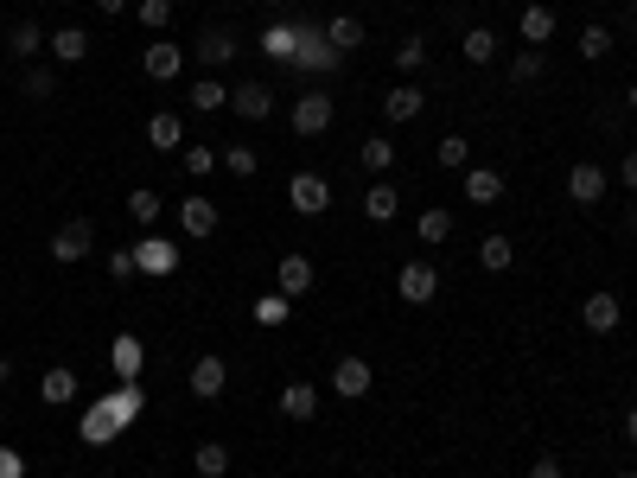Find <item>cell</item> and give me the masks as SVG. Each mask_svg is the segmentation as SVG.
<instances>
[{
    "instance_id": "6da1fadb",
    "label": "cell",
    "mask_w": 637,
    "mask_h": 478,
    "mask_svg": "<svg viewBox=\"0 0 637 478\" xmlns=\"http://www.w3.org/2000/svg\"><path fill=\"white\" fill-rule=\"evenodd\" d=\"M332 96H325V90H300V102H294V134H300V141H313V134H325V128H332Z\"/></svg>"
},
{
    "instance_id": "7a4b0ae2",
    "label": "cell",
    "mask_w": 637,
    "mask_h": 478,
    "mask_svg": "<svg viewBox=\"0 0 637 478\" xmlns=\"http://www.w3.org/2000/svg\"><path fill=\"white\" fill-rule=\"evenodd\" d=\"M90 249H96V224H90V217H71V224H58V236H51V262H83Z\"/></svg>"
},
{
    "instance_id": "3957f363",
    "label": "cell",
    "mask_w": 637,
    "mask_h": 478,
    "mask_svg": "<svg viewBox=\"0 0 637 478\" xmlns=\"http://www.w3.org/2000/svg\"><path fill=\"white\" fill-rule=\"evenodd\" d=\"M287 204H294L300 217H319V211H332V185L319 173H294L287 179Z\"/></svg>"
},
{
    "instance_id": "277c9868",
    "label": "cell",
    "mask_w": 637,
    "mask_h": 478,
    "mask_svg": "<svg viewBox=\"0 0 637 478\" xmlns=\"http://www.w3.org/2000/svg\"><path fill=\"white\" fill-rule=\"evenodd\" d=\"M580 326L599 332V338L618 332V326H625V300H618V294H587V306H580Z\"/></svg>"
},
{
    "instance_id": "5b68a950",
    "label": "cell",
    "mask_w": 637,
    "mask_h": 478,
    "mask_svg": "<svg viewBox=\"0 0 637 478\" xmlns=\"http://www.w3.org/2000/svg\"><path fill=\"white\" fill-rule=\"evenodd\" d=\"M313 281H319V268L306 262V255H281V268H274V294L300 300V294H313Z\"/></svg>"
},
{
    "instance_id": "8992f818",
    "label": "cell",
    "mask_w": 637,
    "mask_h": 478,
    "mask_svg": "<svg viewBox=\"0 0 637 478\" xmlns=\"http://www.w3.org/2000/svg\"><path fill=\"white\" fill-rule=\"evenodd\" d=\"M395 294H402L408 306H427V300L440 294V275H434V268H427V262H408L402 275H395Z\"/></svg>"
},
{
    "instance_id": "52a82bcc",
    "label": "cell",
    "mask_w": 637,
    "mask_h": 478,
    "mask_svg": "<svg viewBox=\"0 0 637 478\" xmlns=\"http://www.w3.org/2000/svg\"><path fill=\"white\" fill-rule=\"evenodd\" d=\"M236 51H243V45H236V32H230V26H204V32H198V45H192V58L217 71V64H230Z\"/></svg>"
},
{
    "instance_id": "ba28073f",
    "label": "cell",
    "mask_w": 637,
    "mask_h": 478,
    "mask_svg": "<svg viewBox=\"0 0 637 478\" xmlns=\"http://www.w3.org/2000/svg\"><path fill=\"white\" fill-rule=\"evenodd\" d=\"M141 71H147L153 83H172V77H179V71H185V51H179V45H172V39H153V45L141 51Z\"/></svg>"
},
{
    "instance_id": "9c48e42d",
    "label": "cell",
    "mask_w": 637,
    "mask_h": 478,
    "mask_svg": "<svg viewBox=\"0 0 637 478\" xmlns=\"http://www.w3.org/2000/svg\"><path fill=\"white\" fill-rule=\"evenodd\" d=\"M223 383H230V364H223L217 351H204L198 364H192V396H198V402H217Z\"/></svg>"
},
{
    "instance_id": "30bf717a",
    "label": "cell",
    "mask_w": 637,
    "mask_h": 478,
    "mask_svg": "<svg viewBox=\"0 0 637 478\" xmlns=\"http://www.w3.org/2000/svg\"><path fill=\"white\" fill-rule=\"evenodd\" d=\"M134 262H141V275H172V268H179V243L141 236V243H134Z\"/></svg>"
},
{
    "instance_id": "8fae6325",
    "label": "cell",
    "mask_w": 637,
    "mask_h": 478,
    "mask_svg": "<svg viewBox=\"0 0 637 478\" xmlns=\"http://www.w3.org/2000/svg\"><path fill=\"white\" fill-rule=\"evenodd\" d=\"M332 396H370V357H338V370H332Z\"/></svg>"
},
{
    "instance_id": "7c38bea8",
    "label": "cell",
    "mask_w": 637,
    "mask_h": 478,
    "mask_svg": "<svg viewBox=\"0 0 637 478\" xmlns=\"http://www.w3.org/2000/svg\"><path fill=\"white\" fill-rule=\"evenodd\" d=\"M230 109L243 115V122H268V115H274V90H268V83H243V90H230Z\"/></svg>"
},
{
    "instance_id": "4fadbf2b",
    "label": "cell",
    "mask_w": 637,
    "mask_h": 478,
    "mask_svg": "<svg viewBox=\"0 0 637 478\" xmlns=\"http://www.w3.org/2000/svg\"><path fill=\"white\" fill-rule=\"evenodd\" d=\"M516 32H523V45H548V39H555V7H542V0H529V7H523V20H516Z\"/></svg>"
},
{
    "instance_id": "5bb4252c",
    "label": "cell",
    "mask_w": 637,
    "mask_h": 478,
    "mask_svg": "<svg viewBox=\"0 0 637 478\" xmlns=\"http://www.w3.org/2000/svg\"><path fill=\"white\" fill-rule=\"evenodd\" d=\"M421 109H427V90H421V83H402V90L383 96V115H389V122H421Z\"/></svg>"
},
{
    "instance_id": "9a60e30c",
    "label": "cell",
    "mask_w": 637,
    "mask_h": 478,
    "mask_svg": "<svg viewBox=\"0 0 637 478\" xmlns=\"http://www.w3.org/2000/svg\"><path fill=\"white\" fill-rule=\"evenodd\" d=\"M567 198H574V204H599V198H606V173H599L593 160H580L574 173H567Z\"/></svg>"
},
{
    "instance_id": "2e32d148",
    "label": "cell",
    "mask_w": 637,
    "mask_h": 478,
    "mask_svg": "<svg viewBox=\"0 0 637 478\" xmlns=\"http://www.w3.org/2000/svg\"><path fill=\"white\" fill-rule=\"evenodd\" d=\"M45 45H51V58H58V64H83V58H90V32H83V26H58Z\"/></svg>"
},
{
    "instance_id": "e0dca14e",
    "label": "cell",
    "mask_w": 637,
    "mask_h": 478,
    "mask_svg": "<svg viewBox=\"0 0 637 478\" xmlns=\"http://www.w3.org/2000/svg\"><path fill=\"white\" fill-rule=\"evenodd\" d=\"M395 211H402V192H395L389 179H376L364 192V217H370V224H395Z\"/></svg>"
},
{
    "instance_id": "ac0fdd59",
    "label": "cell",
    "mask_w": 637,
    "mask_h": 478,
    "mask_svg": "<svg viewBox=\"0 0 637 478\" xmlns=\"http://www.w3.org/2000/svg\"><path fill=\"white\" fill-rule=\"evenodd\" d=\"M281 415H287V421H313V415H319V389H313V383H287V389H281Z\"/></svg>"
},
{
    "instance_id": "d6986e66",
    "label": "cell",
    "mask_w": 637,
    "mask_h": 478,
    "mask_svg": "<svg viewBox=\"0 0 637 478\" xmlns=\"http://www.w3.org/2000/svg\"><path fill=\"white\" fill-rule=\"evenodd\" d=\"M147 141L160 147V153H179V147H185V122H179L172 109H160V115L147 122Z\"/></svg>"
},
{
    "instance_id": "ffe728a7",
    "label": "cell",
    "mask_w": 637,
    "mask_h": 478,
    "mask_svg": "<svg viewBox=\"0 0 637 478\" xmlns=\"http://www.w3.org/2000/svg\"><path fill=\"white\" fill-rule=\"evenodd\" d=\"M179 224H185V236H211L217 230V204L211 198H185L179 204Z\"/></svg>"
},
{
    "instance_id": "44dd1931",
    "label": "cell",
    "mask_w": 637,
    "mask_h": 478,
    "mask_svg": "<svg viewBox=\"0 0 637 478\" xmlns=\"http://www.w3.org/2000/svg\"><path fill=\"white\" fill-rule=\"evenodd\" d=\"M294 64H319V71H338V51L325 45V32H300V45H294Z\"/></svg>"
},
{
    "instance_id": "7402d4cb",
    "label": "cell",
    "mask_w": 637,
    "mask_h": 478,
    "mask_svg": "<svg viewBox=\"0 0 637 478\" xmlns=\"http://www.w3.org/2000/svg\"><path fill=\"white\" fill-rule=\"evenodd\" d=\"M185 102H192L198 115H217V109H230V90H223L217 77H198L192 90H185Z\"/></svg>"
},
{
    "instance_id": "603a6c76",
    "label": "cell",
    "mask_w": 637,
    "mask_h": 478,
    "mask_svg": "<svg viewBox=\"0 0 637 478\" xmlns=\"http://www.w3.org/2000/svg\"><path fill=\"white\" fill-rule=\"evenodd\" d=\"M325 45H332L338 58H344V51H357V45H364V20H351V13H338V20L325 26Z\"/></svg>"
},
{
    "instance_id": "cb8c5ba5",
    "label": "cell",
    "mask_w": 637,
    "mask_h": 478,
    "mask_svg": "<svg viewBox=\"0 0 637 478\" xmlns=\"http://www.w3.org/2000/svg\"><path fill=\"white\" fill-rule=\"evenodd\" d=\"M466 198L472 204H497V198H504V179H497L491 166H472V173H466Z\"/></svg>"
},
{
    "instance_id": "d4e9b609",
    "label": "cell",
    "mask_w": 637,
    "mask_h": 478,
    "mask_svg": "<svg viewBox=\"0 0 637 478\" xmlns=\"http://www.w3.org/2000/svg\"><path fill=\"white\" fill-rule=\"evenodd\" d=\"M39 396H45L51 408H71V402H77V377H71V370H45Z\"/></svg>"
},
{
    "instance_id": "484cf974",
    "label": "cell",
    "mask_w": 637,
    "mask_h": 478,
    "mask_svg": "<svg viewBox=\"0 0 637 478\" xmlns=\"http://www.w3.org/2000/svg\"><path fill=\"white\" fill-rule=\"evenodd\" d=\"M459 51H466V64H491L497 58V32L491 26H472L466 39H459Z\"/></svg>"
},
{
    "instance_id": "4316f807",
    "label": "cell",
    "mask_w": 637,
    "mask_h": 478,
    "mask_svg": "<svg viewBox=\"0 0 637 478\" xmlns=\"http://www.w3.org/2000/svg\"><path fill=\"white\" fill-rule=\"evenodd\" d=\"M39 45H45L39 26H32V20H13V32H7V51H13V58H39Z\"/></svg>"
},
{
    "instance_id": "83f0119b",
    "label": "cell",
    "mask_w": 637,
    "mask_h": 478,
    "mask_svg": "<svg viewBox=\"0 0 637 478\" xmlns=\"http://www.w3.org/2000/svg\"><path fill=\"white\" fill-rule=\"evenodd\" d=\"M478 262H485L491 275H504V268L516 262V243H510V236H485V243H478Z\"/></svg>"
},
{
    "instance_id": "f1b7e54d",
    "label": "cell",
    "mask_w": 637,
    "mask_h": 478,
    "mask_svg": "<svg viewBox=\"0 0 637 478\" xmlns=\"http://www.w3.org/2000/svg\"><path fill=\"white\" fill-rule=\"evenodd\" d=\"M192 466H198V478H223V472H230V447H217V440H204V447L192 453Z\"/></svg>"
},
{
    "instance_id": "f546056e",
    "label": "cell",
    "mask_w": 637,
    "mask_h": 478,
    "mask_svg": "<svg viewBox=\"0 0 637 478\" xmlns=\"http://www.w3.org/2000/svg\"><path fill=\"white\" fill-rule=\"evenodd\" d=\"M542 71H548V58L536 45H523L516 51V64H510V77H516V90H523V83H542Z\"/></svg>"
},
{
    "instance_id": "4dcf8cb0",
    "label": "cell",
    "mask_w": 637,
    "mask_h": 478,
    "mask_svg": "<svg viewBox=\"0 0 637 478\" xmlns=\"http://www.w3.org/2000/svg\"><path fill=\"white\" fill-rule=\"evenodd\" d=\"M287 313H294L287 294H262V300H255V326H287Z\"/></svg>"
},
{
    "instance_id": "1f68e13d",
    "label": "cell",
    "mask_w": 637,
    "mask_h": 478,
    "mask_svg": "<svg viewBox=\"0 0 637 478\" xmlns=\"http://www.w3.org/2000/svg\"><path fill=\"white\" fill-rule=\"evenodd\" d=\"M128 217H134V224H153V217H160V192H153V185H134V192H128Z\"/></svg>"
},
{
    "instance_id": "d6a6232c",
    "label": "cell",
    "mask_w": 637,
    "mask_h": 478,
    "mask_svg": "<svg viewBox=\"0 0 637 478\" xmlns=\"http://www.w3.org/2000/svg\"><path fill=\"white\" fill-rule=\"evenodd\" d=\"M20 90H26L32 102H45V96H58V71H51V64H32V71H26V83H20Z\"/></svg>"
},
{
    "instance_id": "836d02e7",
    "label": "cell",
    "mask_w": 637,
    "mask_h": 478,
    "mask_svg": "<svg viewBox=\"0 0 637 478\" xmlns=\"http://www.w3.org/2000/svg\"><path fill=\"white\" fill-rule=\"evenodd\" d=\"M115 370H122V377H141V338L134 332L115 338Z\"/></svg>"
},
{
    "instance_id": "e575fe53",
    "label": "cell",
    "mask_w": 637,
    "mask_h": 478,
    "mask_svg": "<svg viewBox=\"0 0 637 478\" xmlns=\"http://www.w3.org/2000/svg\"><path fill=\"white\" fill-rule=\"evenodd\" d=\"M446 236H453V211H421V243H446Z\"/></svg>"
},
{
    "instance_id": "d590c367",
    "label": "cell",
    "mask_w": 637,
    "mask_h": 478,
    "mask_svg": "<svg viewBox=\"0 0 637 478\" xmlns=\"http://www.w3.org/2000/svg\"><path fill=\"white\" fill-rule=\"evenodd\" d=\"M395 166V141H364V173H389Z\"/></svg>"
},
{
    "instance_id": "8d00e7d4",
    "label": "cell",
    "mask_w": 637,
    "mask_h": 478,
    "mask_svg": "<svg viewBox=\"0 0 637 478\" xmlns=\"http://www.w3.org/2000/svg\"><path fill=\"white\" fill-rule=\"evenodd\" d=\"M606 51H612V32H606V26H587V32H580V58H606Z\"/></svg>"
},
{
    "instance_id": "74e56055",
    "label": "cell",
    "mask_w": 637,
    "mask_h": 478,
    "mask_svg": "<svg viewBox=\"0 0 637 478\" xmlns=\"http://www.w3.org/2000/svg\"><path fill=\"white\" fill-rule=\"evenodd\" d=\"M223 166H230L236 179H255V166H262V160H255V147H230V153H223Z\"/></svg>"
},
{
    "instance_id": "f35d334b",
    "label": "cell",
    "mask_w": 637,
    "mask_h": 478,
    "mask_svg": "<svg viewBox=\"0 0 637 478\" xmlns=\"http://www.w3.org/2000/svg\"><path fill=\"white\" fill-rule=\"evenodd\" d=\"M395 64H402V71H421V64H427V39H402V45H395Z\"/></svg>"
},
{
    "instance_id": "ab89813d",
    "label": "cell",
    "mask_w": 637,
    "mask_h": 478,
    "mask_svg": "<svg viewBox=\"0 0 637 478\" xmlns=\"http://www.w3.org/2000/svg\"><path fill=\"white\" fill-rule=\"evenodd\" d=\"M134 13H141V26H153V32H160V26L172 20V0H141Z\"/></svg>"
},
{
    "instance_id": "60d3db41",
    "label": "cell",
    "mask_w": 637,
    "mask_h": 478,
    "mask_svg": "<svg viewBox=\"0 0 637 478\" xmlns=\"http://www.w3.org/2000/svg\"><path fill=\"white\" fill-rule=\"evenodd\" d=\"M294 45H300L294 26H274V32H268V51H274V58H294Z\"/></svg>"
},
{
    "instance_id": "b9f144b4",
    "label": "cell",
    "mask_w": 637,
    "mask_h": 478,
    "mask_svg": "<svg viewBox=\"0 0 637 478\" xmlns=\"http://www.w3.org/2000/svg\"><path fill=\"white\" fill-rule=\"evenodd\" d=\"M466 134H446V141H440V166H466Z\"/></svg>"
},
{
    "instance_id": "7bdbcfd3",
    "label": "cell",
    "mask_w": 637,
    "mask_h": 478,
    "mask_svg": "<svg viewBox=\"0 0 637 478\" xmlns=\"http://www.w3.org/2000/svg\"><path fill=\"white\" fill-rule=\"evenodd\" d=\"M109 275H115V281L141 275V262H134V249H115V255H109Z\"/></svg>"
},
{
    "instance_id": "ee69618b",
    "label": "cell",
    "mask_w": 637,
    "mask_h": 478,
    "mask_svg": "<svg viewBox=\"0 0 637 478\" xmlns=\"http://www.w3.org/2000/svg\"><path fill=\"white\" fill-rule=\"evenodd\" d=\"M211 166H217L211 147H185V173H211Z\"/></svg>"
},
{
    "instance_id": "f6af8a7d",
    "label": "cell",
    "mask_w": 637,
    "mask_h": 478,
    "mask_svg": "<svg viewBox=\"0 0 637 478\" xmlns=\"http://www.w3.org/2000/svg\"><path fill=\"white\" fill-rule=\"evenodd\" d=\"M529 478H567V466H561V459H555V453H542V459H536V466H529Z\"/></svg>"
},
{
    "instance_id": "bcb514c9",
    "label": "cell",
    "mask_w": 637,
    "mask_h": 478,
    "mask_svg": "<svg viewBox=\"0 0 637 478\" xmlns=\"http://www.w3.org/2000/svg\"><path fill=\"white\" fill-rule=\"evenodd\" d=\"M0 478H26V459L13 447H0Z\"/></svg>"
},
{
    "instance_id": "7dc6e473",
    "label": "cell",
    "mask_w": 637,
    "mask_h": 478,
    "mask_svg": "<svg viewBox=\"0 0 637 478\" xmlns=\"http://www.w3.org/2000/svg\"><path fill=\"white\" fill-rule=\"evenodd\" d=\"M618 179H625V192H637V147L625 153V166H618Z\"/></svg>"
},
{
    "instance_id": "c3c4849f",
    "label": "cell",
    "mask_w": 637,
    "mask_h": 478,
    "mask_svg": "<svg viewBox=\"0 0 637 478\" xmlns=\"http://www.w3.org/2000/svg\"><path fill=\"white\" fill-rule=\"evenodd\" d=\"M625 440L637 447V408H625Z\"/></svg>"
},
{
    "instance_id": "681fc988",
    "label": "cell",
    "mask_w": 637,
    "mask_h": 478,
    "mask_svg": "<svg viewBox=\"0 0 637 478\" xmlns=\"http://www.w3.org/2000/svg\"><path fill=\"white\" fill-rule=\"evenodd\" d=\"M96 7H102V13H109V20H115V13H128V0H96Z\"/></svg>"
},
{
    "instance_id": "f907efd6",
    "label": "cell",
    "mask_w": 637,
    "mask_h": 478,
    "mask_svg": "<svg viewBox=\"0 0 637 478\" xmlns=\"http://www.w3.org/2000/svg\"><path fill=\"white\" fill-rule=\"evenodd\" d=\"M7 377H13V357H7V351H0V383H7Z\"/></svg>"
},
{
    "instance_id": "816d5d0a",
    "label": "cell",
    "mask_w": 637,
    "mask_h": 478,
    "mask_svg": "<svg viewBox=\"0 0 637 478\" xmlns=\"http://www.w3.org/2000/svg\"><path fill=\"white\" fill-rule=\"evenodd\" d=\"M625 230H631V236H637V204H631V211H625Z\"/></svg>"
},
{
    "instance_id": "f5cc1de1",
    "label": "cell",
    "mask_w": 637,
    "mask_h": 478,
    "mask_svg": "<svg viewBox=\"0 0 637 478\" xmlns=\"http://www.w3.org/2000/svg\"><path fill=\"white\" fill-rule=\"evenodd\" d=\"M625 102H631V115H637V83H631V90H625Z\"/></svg>"
},
{
    "instance_id": "db71d44e",
    "label": "cell",
    "mask_w": 637,
    "mask_h": 478,
    "mask_svg": "<svg viewBox=\"0 0 637 478\" xmlns=\"http://www.w3.org/2000/svg\"><path fill=\"white\" fill-rule=\"evenodd\" d=\"M618 478H637V466H631V472H618Z\"/></svg>"
},
{
    "instance_id": "11a10c76",
    "label": "cell",
    "mask_w": 637,
    "mask_h": 478,
    "mask_svg": "<svg viewBox=\"0 0 637 478\" xmlns=\"http://www.w3.org/2000/svg\"><path fill=\"white\" fill-rule=\"evenodd\" d=\"M631 39H637V20H631Z\"/></svg>"
}]
</instances>
